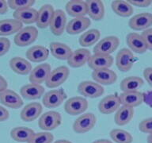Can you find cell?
Here are the masks:
<instances>
[{"mask_svg":"<svg viewBox=\"0 0 152 143\" xmlns=\"http://www.w3.org/2000/svg\"><path fill=\"white\" fill-rule=\"evenodd\" d=\"M37 38L38 29L35 26H26L14 36V42L19 47H26L35 42Z\"/></svg>","mask_w":152,"mask_h":143,"instance_id":"1","label":"cell"},{"mask_svg":"<svg viewBox=\"0 0 152 143\" xmlns=\"http://www.w3.org/2000/svg\"><path fill=\"white\" fill-rule=\"evenodd\" d=\"M62 123V116L59 112L49 111L40 115L38 126L42 130L51 131L58 128Z\"/></svg>","mask_w":152,"mask_h":143,"instance_id":"2","label":"cell"},{"mask_svg":"<svg viewBox=\"0 0 152 143\" xmlns=\"http://www.w3.org/2000/svg\"><path fill=\"white\" fill-rule=\"evenodd\" d=\"M69 75H70V70L68 67L64 65L57 67L52 70L45 84L48 88L51 89L56 88L65 83L68 79Z\"/></svg>","mask_w":152,"mask_h":143,"instance_id":"3","label":"cell"},{"mask_svg":"<svg viewBox=\"0 0 152 143\" xmlns=\"http://www.w3.org/2000/svg\"><path fill=\"white\" fill-rule=\"evenodd\" d=\"M89 103L86 99L83 96L70 98L64 103V110L70 115L75 116L83 114L87 110Z\"/></svg>","mask_w":152,"mask_h":143,"instance_id":"4","label":"cell"},{"mask_svg":"<svg viewBox=\"0 0 152 143\" xmlns=\"http://www.w3.org/2000/svg\"><path fill=\"white\" fill-rule=\"evenodd\" d=\"M97 118L93 113L81 114L73 123V130L77 133H85L90 131L96 125Z\"/></svg>","mask_w":152,"mask_h":143,"instance_id":"5","label":"cell"},{"mask_svg":"<svg viewBox=\"0 0 152 143\" xmlns=\"http://www.w3.org/2000/svg\"><path fill=\"white\" fill-rule=\"evenodd\" d=\"M120 45V39L116 36H108L102 38V40L94 47V53L111 55L117 49Z\"/></svg>","mask_w":152,"mask_h":143,"instance_id":"6","label":"cell"},{"mask_svg":"<svg viewBox=\"0 0 152 143\" xmlns=\"http://www.w3.org/2000/svg\"><path fill=\"white\" fill-rule=\"evenodd\" d=\"M66 92L64 89H52L43 95V105L47 108L59 107L66 100Z\"/></svg>","mask_w":152,"mask_h":143,"instance_id":"7","label":"cell"},{"mask_svg":"<svg viewBox=\"0 0 152 143\" xmlns=\"http://www.w3.org/2000/svg\"><path fill=\"white\" fill-rule=\"evenodd\" d=\"M78 93L84 97L95 99L102 96L104 92V88L94 81L85 80L78 86Z\"/></svg>","mask_w":152,"mask_h":143,"instance_id":"8","label":"cell"},{"mask_svg":"<svg viewBox=\"0 0 152 143\" xmlns=\"http://www.w3.org/2000/svg\"><path fill=\"white\" fill-rule=\"evenodd\" d=\"M128 26L133 30H146L152 26V14L148 12H142L135 14L130 18Z\"/></svg>","mask_w":152,"mask_h":143,"instance_id":"9","label":"cell"},{"mask_svg":"<svg viewBox=\"0 0 152 143\" xmlns=\"http://www.w3.org/2000/svg\"><path fill=\"white\" fill-rule=\"evenodd\" d=\"M135 62L133 52L128 49H121L116 54V64L117 69L123 72H127L132 69Z\"/></svg>","mask_w":152,"mask_h":143,"instance_id":"10","label":"cell"},{"mask_svg":"<svg viewBox=\"0 0 152 143\" xmlns=\"http://www.w3.org/2000/svg\"><path fill=\"white\" fill-rule=\"evenodd\" d=\"M0 103L12 109H18L23 106V100L14 91L7 89L0 92Z\"/></svg>","mask_w":152,"mask_h":143,"instance_id":"11","label":"cell"},{"mask_svg":"<svg viewBox=\"0 0 152 143\" xmlns=\"http://www.w3.org/2000/svg\"><path fill=\"white\" fill-rule=\"evenodd\" d=\"M51 72L52 69L49 64L44 63V64H38L37 66L32 69V71L29 73L28 80L30 83L41 85V83H46Z\"/></svg>","mask_w":152,"mask_h":143,"instance_id":"12","label":"cell"},{"mask_svg":"<svg viewBox=\"0 0 152 143\" xmlns=\"http://www.w3.org/2000/svg\"><path fill=\"white\" fill-rule=\"evenodd\" d=\"M50 30L54 35L60 36L66 30V16L63 10H56L50 23Z\"/></svg>","mask_w":152,"mask_h":143,"instance_id":"13","label":"cell"},{"mask_svg":"<svg viewBox=\"0 0 152 143\" xmlns=\"http://www.w3.org/2000/svg\"><path fill=\"white\" fill-rule=\"evenodd\" d=\"M91 25V21L87 17H79L71 19L66 24V33L71 35H76L78 33L86 32Z\"/></svg>","mask_w":152,"mask_h":143,"instance_id":"14","label":"cell"},{"mask_svg":"<svg viewBox=\"0 0 152 143\" xmlns=\"http://www.w3.org/2000/svg\"><path fill=\"white\" fill-rule=\"evenodd\" d=\"M92 78L100 85H112L117 80V75L110 69H99L93 71Z\"/></svg>","mask_w":152,"mask_h":143,"instance_id":"15","label":"cell"},{"mask_svg":"<svg viewBox=\"0 0 152 143\" xmlns=\"http://www.w3.org/2000/svg\"><path fill=\"white\" fill-rule=\"evenodd\" d=\"M121 107L120 98L117 95H109L98 103V110L102 114H109L116 112Z\"/></svg>","mask_w":152,"mask_h":143,"instance_id":"16","label":"cell"},{"mask_svg":"<svg viewBox=\"0 0 152 143\" xmlns=\"http://www.w3.org/2000/svg\"><path fill=\"white\" fill-rule=\"evenodd\" d=\"M87 64L90 69H93L94 71L99 69H109L113 64V57L111 55L94 53L91 55Z\"/></svg>","mask_w":152,"mask_h":143,"instance_id":"17","label":"cell"},{"mask_svg":"<svg viewBox=\"0 0 152 143\" xmlns=\"http://www.w3.org/2000/svg\"><path fill=\"white\" fill-rule=\"evenodd\" d=\"M43 111L42 105L40 102H33L28 103L22 108L20 117L24 122H33L40 117Z\"/></svg>","mask_w":152,"mask_h":143,"instance_id":"18","label":"cell"},{"mask_svg":"<svg viewBox=\"0 0 152 143\" xmlns=\"http://www.w3.org/2000/svg\"><path fill=\"white\" fill-rule=\"evenodd\" d=\"M91 52L86 49H78L75 50L67 60V64L71 68H80V67L87 64Z\"/></svg>","mask_w":152,"mask_h":143,"instance_id":"19","label":"cell"},{"mask_svg":"<svg viewBox=\"0 0 152 143\" xmlns=\"http://www.w3.org/2000/svg\"><path fill=\"white\" fill-rule=\"evenodd\" d=\"M45 89L42 85L37 83H27L20 89V94L27 100H38L45 95Z\"/></svg>","mask_w":152,"mask_h":143,"instance_id":"20","label":"cell"},{"mask_svg":"<svg viewBox=\"0 0 152 143\" xmlns=\"http://www.w3.org/2000/svg\"><path fill=\"white\" fill-rule=\"evenodd\" d=\"M121 106L136 107L144 102L145 95L140 91H132V92H122L119 95Z\"/></svg>","mask_w":152,"mask_h":143,"instance_id":"21","label":"cell"},{"mask_svg":"<svg viewBox=\"0 0 152 143\" xmlns=\"http://www.w3.org/2000/svg\"><path fill=\"white\" fill-rule=\"evenodd\" d=\"M126 42L132 52L138 54L147 52V47L141 34L137 33H128L126 37Z\"/></svg>","mask_w":152,"mask_h":143,"instance_id":"22","label":"cell"},{"mask_svg":"<svg viewBox=\"0 0 152 143\" xmlns=\"http://www.w3.org/2000/svg\"><path fill=\"white\" fill-rule=\"evenodd\" d=\"M55 10L51 4H45L38 10L37 26L40 29H45L50 26Z\"/></svg>","mask_w":152,"mask_h":143,"instance_id":"23","label":"cell"},{"mask_svg":"<svg viewBox=\"0 0 152 143\" xmlns=\"http://www.w3.org/2000/svg\"><path fill=\"white\" fill-rule=\"evenodd\" d=\"M10 68L15 73L26 76L32 71V64L28 60L20 57H14L10 60Z\"/></svg>","mask_w":152,"mask_h":143,"instance_id":"24","label":"cell"},{"mask_svg":"<svg viewBox=\"0 0 152 143\" xmlns=\"http://www.w3.org/2000/svg\"><path fill=\"white\" fill-rule=\"evenodd\" d=\"M50 51L43 45H33L26 51V57L31 62L41 63L49 56Z\"/></svg>","mask_w":152,"mask_h":143,"instance_id":"25","label":"cell"},{"mask_svg":"<svg viewBox=\"0 0 152 143\" xmlns=\"http://www.w3.org/2000/svg\"><path fill=\"white\" fill-rule=\"evenodd\" d=\"M66 13L70 16L75 18L85 17L87 14V6L86 1L83 0H72L66 2L65 6Z\"/></svg>","mask_w":152,"mask_h":143,"instance_id":"26","label":"cell"},{"mask_svg":"<svg viewBox=\"0 0 152 143\" xmlns=\"http://www.w3.org/2000/svg\"><path fill=\"white\" fill-rule=\"evenodd\" d=\"M23 28V24L14 18L0 20V36L6 37L18 33Z\"/></svg>","mask_w":152,"mask_h":143,"instance_id":"27","label":"cell"},{"mask_svg":"<svg viewBox=\"0 0 152 143\" xmlns=\"http://www.w3.org/2000/svg\"><path fill=\"white\" fill-rule=\"evenodd\" d=\"M87 14L94 21H101L104 17V2L100 0H87Z\"/></svg>","mask_w":152,"mask_h":143,"instance_id":"28","label":"cell"},{"mask_svg":"<svg viewBox=\"0 0 152 143\" xmlns=\"http://www.w3.org/2000/svg\"><path fill=\"white\" fill-rule=\"evenodd\" d=\"M49 49L51 54L55 58L61 60H67L73 52V50L71 49L68 45L64 43L58 42V41L51 43L49 45Z\"/></svg>","mask_w":152,"mask_h":143,"instance_id":"29","label":"cell"},{"mask_svg":"<svg viewBox=\"0 0 152 143\" xmlns=\"http://www.w3.org/2000/svg\"><path fill=\"white\" fill-rule=\"evenodd\" d=\"M144 84V81L141 77L136 76H128L121 82L120 88L123 92L139 91Z\"/></svg>","mask_w":152,"mask_h":143,"instance_id":"30","label":"cell"},{"mask_svg":"<svg viewBox=\"0 0 152 143\" xmlns=\"http://www.w3.org/2000/svg\"><path fill=\"white\" fill-rule=\"evenodd\" d=\"M37 14L38 10L32 7V8L21 10H16L14 12L13 17L14 19L20 21L21 23L30 25L37 22Z\"/></svg>","mask_w":152,"mask_h":143,"instance_id":"31","label":"cell"},{"mask_svg":"<svg viewBox=\"0 0 152 143\" xmlns=\"http://www.w3.org/2000/svg\"><path fill=\"white\" fill-rule=\"evenodd\" d=\"M34 130L26 126H17L10 131V137L13 140L18 142H27L34 135Z\"/></svg>","mask_w":152,"mask_h":143,"instance_id":"32","label":"cell"},{"mask_svg":"<svg viewBox=\"0 0 152 143\" xmlns=\"http://www.w3.org/2000/svg\"><path fill=\"white\" fill-rule=\"evenodd\" d=\"M134 108L121 106L116 111L114 120L117 126H123L128 124L134 117Z\"/></svg>","mask_w":152,"mask_h":143,"instance_id":"33","label":"cell"},{"mask_svg":"<svg viewBox=\"0 0 152 143\" xmlns=\"http://www.w3.org/2000/svg\"><path fill=\"white\" fill-rule=\"evenodd\" d=\"M111 7L115 14L123 18L130 17L131 15H132L134 12L133 7L128 1H123V0L113 1L111 3Z\"/></svg>","mask_w":152,"mask_h":143,"instance_id":"34","label":"cell"},{"mask_svg":"<svg viewBox=\"0 0 152 143\" xmlns=\"http://www.w3.org/2000/svg\"><path fill=\"white\" fill-rule=\"evenodd\" d=\"M101 38V32L97 29H90L79 37L78 42L83 47H90L97 44Z\"/></svg>","mask_w":152,"mask_h":143,"instance_id":"35","label":"cell"},{"mask_svg":"<svg viewBox=\"0 0 152 143\" xmlns=\"http://www.w3.org/2000/svg\"><path fill=\"white\" fill-rule=\"evenodd\" d=\"M109 136L116 143H132L133 142L132 135L123 129H113L109 133Z\"/></svg>","mask_w":152,"mask_h":143,"instance_id":"36","label":"cell"},{"mask_svg":"<svg viewBox=\"0 0 152 143\" xmlns=\"http://www.w3.org/2000/svg\"><path fill=\"white\" fill-rule=\"evenodd\" d=\"M8 6L10 9L16 10H21L32 8L35 1L34 0H9L7 1Z\"/></svg>","mask_w":152,"mask_h":143,"instance_id":"37","label":"cell"},{"mask_svg":"<svg viewBox=\"0 0 152 143\" xmlns=\"http://www.w3.org/2000/svg\"><path fill=\"white\" fill-rule=\"evenodd\" d=\"M54 140L53 134L47 131L35 133L28 143H52Z\"/></svg>","mask_w":152,"mask_h":143,"instance_id":"38","label":"cell"},{"mask_svg":"<svg viewBox=\"0 0 152 143\" xmlns=\"http://www.w3.org/2000/svg\"><path fill=\"white\" fill-rule=\"evenodd\" d=\"M139 129L141 132L144 133H152V117L147 118L140 122L139 124Z\"/></svg>","mask_w":152,"mask_h":143,"instance_id":"39","label":"cell"},{"mask_svg":"<svg viewBox=\"0 0 152 143\" xmlns=\"http://www.w3.org/2000/svg\"><path fill=\"white\" fill-rule=\"evenodd\" d=\"M141 36L146 43L147 50L149 49L150 51H152V28H149L142 31Z\"/></svg>","mask_w":152,"mask_h":143,"instance_id":"40","label":"cell"},{"mask_svg":"<svg viewBox=\"0 0 152 143\" xmlns=\"http://www.w3.org/2000/svg\"><path fill=\"white\" fill-rule=\"evenodd\" d=\"M10 49V41L8 38L1 37L0 38V57L7 54Z\"/></svg>","mask_w":152,"mask_h":143,"instance_id":"41","label":"cell"},{"mask_svg":"<svg viewBox=\"0 0 152 143\" xmlns=\"http://www.w3.org/2000/svg\"><path fill=\"white\" fill-rule=\"evenodd\" d=\"M132 7H148L152 4V0H128V1Z\"/></svg>","mask_w":152,"mask_h":143,"instance_id":"42","label":"cell"},{"mask_svg":"<svg viewBox=\"0 0 152 143\" xmlns=\"http://www.w3.org/2000/svg\"><path fill=\"white\" fill-rule=\"evenodd\" d=\"M143 77L152 88V67H147L143 70Z\"/></svg>","mask_w":152,"mask_h":143,"instance_id":"43","label":"cell"},{"mask_svg":"<svg viewBox=\"0 0 152 143\" xmlns=\"http://www.w3.org/2000/svg\"><path fill=\"white\" fill-rule=\"evenodd\" d=\"M10 113L7 108L2 106H0V122L7 121L9 119Z\"/></svg>","mask_w":152,"mask_h":143,"instance_id":"44","label":"cell"},{"mask_svg":"<svg viewBox=\"0 0 152 143\" xmlns=\"http://www.w3.org/2000/svg\"><path fill=\"white\" fill-rule=\"evenodd\" d=\"M9 10V6L7 1L0 0V14H6Z\"/></svg>","mask_w":152,"mask_h":143,"instance_id":"45","label":"cell"},{"mask_svg":"<svg viewBox=\"0 0 152 143\" xmlns=\"http://www.w3.org/2000/svg\"><path fill=\"white\" fill-rule=\"evenodd\" d=\"M7 87H8V83H7V80L0 75V92L7 90Z\"/></svg>","mask_w":152,"mask_h":143,"instance_id":"46","label":"cell"},{"mask_svg":"<svg viewBox=\"0 0 152 143\" xmlns=\"http://www.w3.org/2000/svg\"><path fill=\"white\" fill-rule=\"evenodd\" d=\"M91 143H113L112 141L108 140V139H98Z\"/></svg>","mask_w":152,"mask_h":143,"instance_id":"47","label":"cell"},{"mask_svg":"<svg viewBox=\"0 0 152 143\" xmlns=\"http://www.w3.org/2000/svg\"><path fill=\"white\" fill-rule=\"evenodd\" d=\"M54 143H72L71 141L66 140V139H59V140L56 141Z\"/></svg>","mask_w":152,"mask_h":143,"instance_id":"48","label":"cell"},{"mask_svg":"<svg viewBox=\"0 0 152 143\" xmlns=\"http://www.w3.org/2000/svg\"><path fill=\"white\" fill-rule=\"evenodd\" d=\"M147 143H152V133H150L147 138Z\"/></svg>","mask_w":152,"mask_h":143,"instance_id":"49","label":"cell"}]
</instances>
